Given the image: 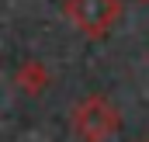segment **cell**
Listing matches in <instances>:
<instances>
[{
    "instance_id": "cell-1",
    "label": "cell",
    "mask_w": 149,
    "mask_h": 142,
    "mask_svg": "<svg viewBox=\"0 0 149 142\" xmlns=\"http://www.w3.org/2000/svg\"><path fill=\"white\" fill-rule=\"evenodd\" d=\"M73 132L83 142H104L118 132V111L104 97H87L73 107Z\"/></svg>"
},
{
    "instance_id": "cell-2",
    "label": "cell",
    "mask_w": 149,
    "mask_h": 142,
    "mask_svg": "<svg viewBox=\"0 0 149 142\" xmlns=\"http://www.w3.org/2000/svg\"><path fill=\"white\" fill-rule=\"evenodd\" d=\"M63 10L83 35L104 38L121 14V0H66Z\"/></svg>"
},
{
    "instance_id": "cell-3",
    "label": "cell",
    "mask_w": 149,
    "mask_h": 142,
    "mask_svg": "<svg viewBox=\"0 0 149 142\" xmlns=\"http://www.w3.org/2000/svg\"><path fill=\"white\" fill-rule=\"evenodd\" d=\"M45 80H49V76H45V70H42L38 63H24L21 73H17V83H21L28 94H38V90L45 87Z\"/></svg>"
}]
</instances>
